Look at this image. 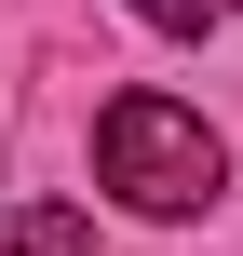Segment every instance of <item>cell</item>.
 <instances>
[{
  "label": "cell",
  "mask_w": 243,
  "mask_h": 256,
  "mask_svg": "<svg viewBox=\"0 0 243 256\" xmlns=\"http://www.w3.org/2000/svg\"><path fill=\"white\" fill-rule=\"evenodd\" d=\"M95 176H108L135 216H203V202L230 189V148H216V122L176 108V94H108V122H95Z\"/></svg>",
  "instance_id": "cell-1"
},
{
  "label": "cell",
  "mask_w": 243,
  "mask_h": 256,
  "mask_svg": "<svg viewBox=\"0 0 243 256\" xmlns=\"http://www.w3.org/2000/svg\"><path fill=\"white\" fill-rule=\"evenodd\" d=\"M0 256H95V216H68V202H14V216H0Z\"/></svg>",
  "instance_id": "cell-2"
},
{
  "label": "cell",
  "mask_w": 243,
  "mask_h": 256,
  "mask_svg": "<svg viewBox=\"0 0 243 256\" xmlns=\"http://www.w3.org/2000/svg\"><path fill=\"white\" fill-rule=\"evenodd\" d=\"M135 14H149V27H176V40H203V27L230 14V0H135Z\"/></svg>",
  "instance_id": "cell-3"
}]
</instances>
